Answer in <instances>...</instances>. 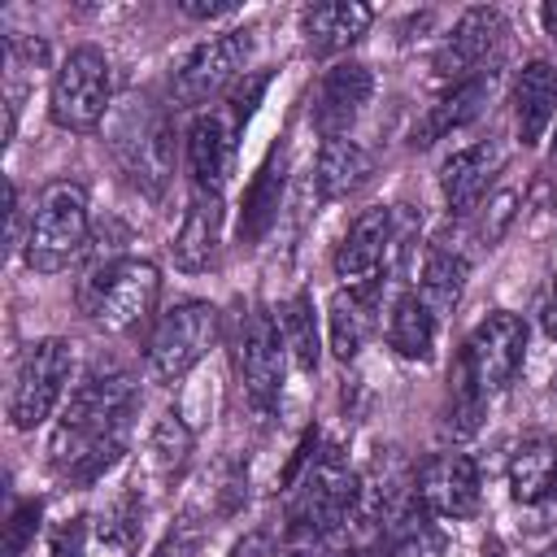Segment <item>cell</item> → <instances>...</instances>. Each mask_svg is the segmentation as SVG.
Segmentation results:
<instances>
[{
	"label": "cell",
	"instance_id": "cell-1",
	"mask_svg": "<svg viewBox=\"0 0 557 557\" xmlns=\"http://www.w3.org/2000/svg\"><path fill=\"white\" fill-rule=\"evenodd\" d=\"M109 152L131 187L144 196H161L174 174V135L165 109H157L148 96H131L109 117Z\"/></svg>",
	"mask_w": 557,
	"mask_h": 557
},
{
	"label": "cell",
	"instance_id": "cell-2",
	"mask_svg": "<svg viewBox=\"0 0 557 557\" xmlns=\"http://www.w3.org/2000/svg\"><path fill=\"white\" fill-rule=\"evenodd\" d=\"M161 292V274L144 257H109L104 265H91L78 283V305L100 331H131L139 326Z\"/></svg>",
	"mask_w": 557,
	"mask_h": 557
},
{
	"label": "cell",
	"instance_id": "cell-3",
	"mask_svg": "<svg viewBox=\"0 0 557 557\" xmlns=\"http://www.w3.org/2000/svg\"><path fill=\"white\" fill-rule=\"evenodd\" d=\"M87 244V187L57 178L39 191L26 226V265L39 274L65 270Z\"/></svg>",
	"mask_w": 557,
	"mask_h": 557
},
{
	"label": "cell",
	"instance_id": "cell-4",
	"mask_svg": "<svg viewBox=\"0 0 557 557\" xmlns=\"http://www.w3.org/2000/svg\"><path fill=\"white\" fill-rule=\"evenodd\" d=\"M213 344H218V309L209 300H178L148 331L144 344L148 374L157 383H178L191 366L205 361Z\"/></svg>",
	"mask_w": 557,
	"mask_h": 557
},
{
	"label": "cell",
	"instance_id": "cell-5",
	"mask_svg": "<svg viewBox=\"0 0 557 557\" xmlns=\"http://www.w3.org/2000/svg\"><path fill=\"white\" fill-rule=\"evenodd\" d=\"M113 109V70L100 48H74L52 78L48 91V113L61 131H96L104 113Z\"/></svg>",
	"mask_w": 557,
	"mask_h": 557
},
{
	"label": "cell",
	"instance_id": "cell-6",
	"mask_svg": "<svg viewBox=\"0 0 557 557\" xmlns=\"http://www.w3.org/2000/svg\"><path fill=\"white\" fill-rule=\"evenodd\" d=\"M522 357H527V322L509 309L487 313L461 348V366H457L461 370V392L483 400V396L509 387L513 374L522 370Z\"/></svg>",
	"mask_w": 557,
	"mask_h": 557
},
{
	"label": "cell",
	"instance_id": "cell-7",
	"mask_svg": "<svg viewBox=\"0 0 557 557\" xmlns=\"http://www.w3.org/2000/svg\"><path fill=\"white\" fill-rule=\"evenodd\" d=\"M357 496H361L357 474L335 453H326V457L309 461V470L296 479L292 505H287V522H292L296 535H313V540L331 535L352 518Z\"/></svg>",
	"mask_w": 557,
	"mask_h": 557
},
{
	"label": "cell",
	"instance_id": "cell-8",
	"mask_svg": "<svg viewBox=\"0 0 557 557\" xmlns=\"http://www.w3.org/2000/svg\"><path fill=\"white\" fill-rule=\"evenodd\" d=\"M70 370H74V352L57 335L35 339L26 348V357L17 366V379H13V392H9V418H13L17 431H35L39 422L52 418L57 400L70 387Z\"/></svg>",
	"mask_w": 557,
	"mask_h": 557
},
{
	"label": "cell",
	"instance_id": "cell-9",
	"mask_svg": "<svg viewBox=\"0 0 557 557\" xmlns=\"http://www.w3.org/2000/svg\"><path fill=\"white\" fill-rule=\"evenodd\" d=\"M248 57H252V30L244 26V30H222V35H213V39H205V44H196L191 52H187V61L174 70V83H170V96H174V104H209L213 96H222L239 74H248L244 65H248Z\"/></svg>",
	"mask_w": 557,
	"mask_h": 557
},
{
	"label": "cell",
	"instance_id": "cell-10",
	"mask_svg": "<svg viewBox=\"0 0 557 557\" xmlns=\"http://www.w3.org/2000/svg\"><path fill=\"white\" fill-rule=\"evenodd\" d=\"M392 248H400V235H396V213L374 205V209H361L348 226V235L339 239L335 248V274L344 278V287L352 292H379V274L387 270V257Z\"/></svg>",
	"mask_w": 557,
	"mask_h": 557
},
{
	"label": "cell",
	"instance_id": "cell-11",
	"mask_svg": "<svg viewBox=\"0 0 557 557\" xmlns=\"http://www.w3.org/2000/svg\"><path fill=\"white\" fill-rule=\"evenodd\" d=\"M500 44H505V17L496 9H483V4L466 9L457 17L453 35L444 39V48L435 52V74L448 87L479 78V74H487V61H496Z\"/></svg>",
	"mask_w": 557,
	"mask_h": 557
},
{
	"label": "cell",
	"instance_id": "cell-12",
	"mask_svg": "<svg viewBox=\"0 0 557 557\" xmlns=\"http://www.w3.org/2000/svg\"><path fill=\"white\" fill-rule=\"evenodd\" d=\"M283 335L278 322L265 309H252L239 339H235V366H239V383L248 392V400L257 409H270L278 400L283 387Z\"/></svg>",
	"mask_w": 557,
	"mask_h": 557
},
{
	"label": "cell",
	"instance_id": "cell-13",
	"mask_svg": "<svg viewBox=\"0 0 557 557\" xmlns=\"http://www.w3.org/2000/svg\"><path fill=\"white\" fill-rule=\"evenodd\" d=\"M135 400H139V387H135V374L131 370H122V366H96L70 392V405H65V418L61 422H74V426H122L126 431V422L135 413Z\"/></svg>",
	"mask_w": 557,
	"mask_h": 557
},
{
	"label": "cell",
	"instance_id": "cell-14",
	"mask_svg": "<svg viewBox=\"0 0 557 557\" xmlns=\"http://www.w3.org/2000/svg\"><path fill=\"white\" fill-rule=\"evenodd\" d=\"M413 500L435 518H470L479 509V466L466 453L431 457L413 479Z\"/></svg>",
	"mask_w": 557,
	"mask_h": 557
},
{
	"label": "cell",
	"instance_id": "cell-15",
	"mask_svg": "<svg viewBox=\"0 0 557 557\" xmlns=\"http://www.w3.org/2000/svg\"><path fill=\"white\" fill-rule=\"evenodd\" d=\"M374 78L361 61H339L322 74L318 100H313V126L322 139H344L348 126L361 117V109L370 104Z\"/></svg>",
	"mask_w": 557,
	"mask_h": 557
},
{
	"label": "cell",
	"instance_id": "cell-16",
	"mask_svg": "<svg viewBox=\"0 0 557 557\" xmlns=\"http://www.w3.org/2000/svg\"><path fill=\"white\" fill-rule=\"evenodd\" d=\"M235 117L231 113H200L187 126V174L196 191H222L231 165H235Z\"/></svg>",
	"mask_w": 557,
	"mask_h": 557
},
{
	"label": "cell",
	"instance_id": "cell-17",
	"mask_svg": "<svg viewBox=\"0 0 557 557\" xmlns=\"http://www.w3.org/2000/svg\"><path fill=\"white\" fill-rule=\"evenodd\" d=\"M370 22H374L370 4H357V0H322V4L300 9V35H305L309 52H318V57L344 52L348 44H357L366 35Z\"/></svg>",
	"mask_w": 557,
	"mask_h": 557
},
{
	"label": "cell",
	"instance_id": "cell-18",
	"mask_svg": "<svg viewBox=\"0 0 557 557\" xmlns=\"http://www.w3.org/2000/svg\"><path fill=\"white\" fill-rule=\"evenodd\" d=\"M500 148L496 144H470V148H457L444 165H440V191L448 200L453 213H470L479 205V196L492 187L496 170H500Z\"/></svg>",
	"mask_w": 557,
	"mask_h": 557
},
{
	"label": "cell",
	"instance_id": "cell-19",
	"mask_svg": "<svg viewBox=\"0 0 557 557\" xmlns=\"http://www.w3.org/2000/svg\"><path fill=\"white\" fill-rule=\"evenodd\" d=\"M218 244H222V196L196 191L174 235V265L187 274H200L218 261Z\"/></svg>",
	"mask_w": 557,
	"mask_h": 557
},
{
	"label": "cell",
	"instance_id": "cell-20",
	"mask_svg": "<svg viewBox=\"0 0 557 557\" xmlns=\"http://www.w3.org/2000/svg\"><path fill=\"white\" fill-rule=\"evenodd\" d=\"M513 117H518V139L540 144L548 122L557 117V70L548 61H527L518 83H513Z\"/></svg>",
	"mask_w": 557,
	"mask_h": 557
},
{
	"label": "cell",
	"instance_id": "cell-21",
	"mask_svg": "<svg viewBox=\"0 0 557 557\" xmlns=\"http://www.w3.org/2000/svg\"><path fill=\"white\" fill-rule=\"evenodd\" d=\"M374 174V157L357 144V139H326L322 152H318V165H313V187L322 200H344L352 196L357 187H366Z\"/></svg>",
	"mask_w": 557,
	"mask_h": 557
},
{
	"label": "cell",
	"instance_id": "cell-22",
	"mask_svg": "<svg viewBox=\"0 0 557 557\" xmlns=\"http://www.w3.org/2000/svg\"><path fill=\"white\" fill-rule=\"evenodd\" d=\"M509 492L522 505H540L557 496V440L553 435H531L513 448L509 457Z\"/></svg>",
	"mask_w": 557,
	"mask_h": 557
},
{
	"label": "cell",
	"instance_id": "cell-23",
	"mask_svg": "<svg viewBox=\"0 0 557 557\" xmlns=\"http://www.w3.org/2000/svg\"><path fill=\"white\" fill-rule=\"evenodd\" d=\"M487 96H492V74H479V78H466V83L448 87V91L440 96V104H431V113H426V117H422V126L413 131V144H422V148H426V144L444 139L448 131H457V126L474 122V117L483 113Z\"/></svg>",
	"mask_w": 557,
	"mask_h": 557
},
{
	"label": "cell",
	"instance_id": "cell-24",
	"mask_svg": "<svg viewBox=\"0 0 557 557\" xmlns=\"http://www.w3.org/2000/svg\"><path fill=\"white\" fill-rule=\"evenodd\" d=\"M283 183H287L283 157L274 152V157L252 174V183H248V191H244V213H239V239H244V244H257V239L278 222Z\"/></svg>",
	"mask_w": 557,
	"mask_h": 557
},
{
	"label": "cell",
	"instance_id": "cell-25",
	"mask_svg": "<svg viewBox=\"0 0 557 557\" xmlns=\"http://www.w3.org/2000/svg\"><path fill=\"white\" fill-rule=\"evenodd\" d=\"M370 322H374V292H335L331 305H326V326H331V352L339 361H352L370 335Z\"/></svg>",
	"mask_w": 557,
	"mask_h": 557
},
{
	"label": "cell",
	"instance_id": "cell-26",
	"mask_svg": "<svg viewBox=\"0 0 557 557\" xmlns=\"http://www.w3.org/2000/svg\"><path fill=\"white\" fill-rule=\"evenodd\" d=\"M387 344L405 361H431V352H435V313L418 296H400L387 313Z\"/></svg>",
	"mask_w": 557,
	"mask_h": 557
},
{
	"label": "cell",
	"instance_id": "cell-27",
	"mask_svg": "<svg viewBox=\"0 0 557 557\" xmlns=\"http://www.w3.org/2000/svg\"><path fill=\"white\" fill-rule=\"evenodd\" d=\"M466 274H470L466 257L435 248V252H426V261H422V278H418V292H413V296H418L435 318H440V313H453L457 300H461V292H466Z\"/></svg>",
	"mask_w": 557,
	"mask_h": 557
},
{
	"label": "cell",
	"instance_id": "cell-28",
	"mask_svg": "<svg viewBox=\"0 0 557 557\" xmlns=\"http://www.w3.org/2000/svg\"><path fill=\"white\" fill-rule=\"evenodd\" d=\"M448 540L435 522V513H426L418 500H409L405 509L392 513V531H387V557H444Z\"/></svg>",
	"mask_w": 557,
	"mask_h": 557
},
{
	"label": "cell",
	"instance_id": "cell-29",
	"mask_svg": "<svg viewBox=\"0 0 557 557\" xmlns=\"http://www.w3.org/2000/svg\"><path fill=\"white\" fill-rule=\"evenodd\" d=\"M278 335H283V348L292 352V361L300 370H318V357H322V344H318V318H313V300L309 292H296L283 309H278Z\"/></svg>",
	"mask_w": 557,
	"mask_h": 557
},
{
	"label": "cell",
	"instance_id": "cell-30",
	"mask_svg": "<svg viewBox=\"0 0 557 557\" xmlns=\"http://www.w3.org/2000/svg\"><path fill=\"white\" fill-rule=\"evenodd\" d=\"M148 453H152V466L170 479L183 470V461L191 457V426L183 422L178 409H165L152 426V440H148Z\"/></svg>",
	"mask_w": 557,
	"mask_h": 557
},
{
	"label": "cell",
	"instance_id": "cell-31",
	"mask_svg": "<svg viewBox=\"0 0 557 557\" xmlns=\"http://www.w3.org/2000/svg\"><path fill=\"white\" fill-rule=\"evenodd\" d=\"M139 531H144V505H139L135 496H117V500L100 513V522H96V535H100V544H109V548H131V544L139 540Z\"/></svg>",
	"mask_w": 557,
	"mask_h": 557
},
{
	"label": "cell",
	"instance_id": "cell-32",
	"mask_svg": "<svg viewBox=\"0 0 557 557\" xmlns=\"http://www.w3.org/2000/svg\"><path fill=\"white\" fill-rule=\"evenodd\" d=\"M200 540H205V522H196V518L187 513V518H178V522L165 531V540L152 548V557H196V553H200Z\"/></svg>",
	"mask_w": 557,
	"mask_h": 557
},
{
	"label": "cell",
	"instance_id": "cell-33",
	"mask_svg": "<svg viewBox=\"0 0 557 557\" xmlns=\"http://www.w3.org/2000/svg\"><path fill=\"white\" fill-rule=\"evenodd\" d=\"M35 527H39V500L17 505L13 518H9V557H22L26 553V540L35 535Z\"/></svg>",
	"mask_w": 557,
	"mask_h": 557
},
{
	"label": "cell",
	"instance_id": "cell-34",
	"mask_svg": "<svg viewBox=\"0 0 557 557\" xmlns=\"http://www.w3.org/2000/svg\"><path fill=\"white\" fill-rule=\"evenodd\" d=\"M87 544V518H70L52 531V557H83Z\"/></svg>",
	"mask_w": 557,
	"mask_h": 557
},
{
	"label": "cell",
	"instance_id": "cell-35",
	"mask_svg": "<svg viewBox=\"0 0 557 557\" xmlns=\"http://www.w3.org/2000/svg\"><path fill=\"white\" fill-rule=\"evenodd\" d=\"M513 205H518V196H513V191H500V196L487 205V209H492V222H483V231H479L487 248H492V244L505 235V226L513 222Z\"/></svg>",
	"mask_w": 557,
	"mask_h": 557
},
{
	"label": "cell",
	"instance_id": "cell-36",
	"mask_svg": "<svg viewBox=\"0 0 557 557\" xmlns=\"http://www.w3.org/2000/svg\"><path fill=\"white\" fill-rule=\"evenodd\" d=\"M226 557H274V540H270L265 531H248Z\"/></svg>",
	"mask_w": 557,
	"mask_h": 557
},
{
	"label": "cell",
	"instance_id": "cell-37",
	"mask_svg": "<svg viewBox=\"0 0 557 557\" xmlns=\"http://www.w3.org/2000/svg\"><path fill=\"white\" fill-rule=\"evenodd\" d=\"M178 9L187 17H222V13L235 9V0H178Z\"/></svg>",
	"mask_w": 557,
	"mask_h": 557
},
{
	"label": "cell",
	"instance_id": "cell-38",
	"mask_svg": "<svg viewBox=\"0 0 557 557\" xmlns=\"http://www.w3.org/2000/svg\"><path fill=\"white\" fill-rule=\"evenodd\" d=\"M4 213H9V248H26V239H22V209H17V187L9 183L4 187Z\"/></svg>",
	"mask_w": 557,
	"mask_h": 557
},
{
	"label": "cell",
	"instance_id": "cell-39",
	"mask_svg": "<svg viewBox=\"0 0 557 557\" xmlns=\"http://www.w3.org/2000/svg\"><path fill=\"white\" fill-rule=\"evenodd\" d=\"M544 331H548V339H557V287H553V296H548V305H544Z\"/></svg>",
	"mask_w": 557,
	"mask_h": 557
},
{
	"label": "cell",
	"instance_id": "cell-40",
	"mask_svg": "<svg viewBox=\"0 0 557 557\" xmlns=\"http://www.w3.org/2000/svg\"><path fill=\"white\" fill-rule=\"evenodd\" d=\"M540 22H544V30L557 39V0H544V4H540Z\"/></svg>",
	"mask_w": 557,
	"mask_h": 557
},
{
	"label": "cell",
	"instance_id": "cell-41",
	"mask_svg": "<svg viewBox=\"0 0 557 557\" xmlns=\"http://www.w3.org/2000/svg\"><path fill=\"white\" fill-rule=\"evenodd\" d=\"M339 557H387V553H370V548H352V553H339Z\"/></svg>",
	"mask_w": 557,
	"mask_h": 557
},
{
	"label": "cell",
	"instance_id": "cell-42",
	"mask_svg": "<svg viewBox=\"0 0 557 557\" xmlns=\"http://www.w3.org/2000/svg\"><path fill=\"white\" fill-rule=\"evenodd\" d=\"M540 557H557V548H548V553H540Z\"/></svg>",
	"mask_w": 557,
	"mask_h": 557
},
{
	"label": "cell",
	"instance_id": "cell-43",
	"mask_svg": "<svg viewBox=\"0 0 557 557\" xmlns=\"http://www.w3.org/2000/svg\"><path fill=\"white\" fill-rule=\"evenodd\" d=\"M553 161H557V139H553Z\"/></svg>",
	"mask_w": 557,
	"mask_h": 557
}]
</instances>
